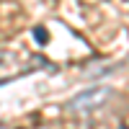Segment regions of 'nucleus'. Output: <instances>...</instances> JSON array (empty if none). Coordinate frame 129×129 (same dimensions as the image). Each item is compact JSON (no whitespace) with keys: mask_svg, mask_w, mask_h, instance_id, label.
Wrapping results in <instances>:
<instances>
[{"mask_svg":"<svg viewBox=\"0 0 129 129\" xmlns=\"http://www.w3.org/2000/svg\"><path fill=\"white\" fill-rule=\"evenodd\" d=\"M111 95H114V90L109 85H95V88H88V90L75 95V98L67 103V111L75 114V116H85V114H90L95 109H101L103 103H109Z\"/></svg>","mask_w":129,"mask_h":129,"instance_id":"nucleus-1","label":"nucleus"},{"mask_svg":"<svg viewBox=\"0 0 129 129\" xmlns=\"http://www.w3.org/2000/svg\"><path fill=\"white\" fill-rule=\"evenodd\" d=\"M31 34H34V41H36V44H41V47L49 44V31H47L44 26H34V31H31Z\"/></svg>","mask_w":129,"mask_h":129,"instance_id":"nucleus-2","label":"nucleus"},{"mask_svg":"<svg viewBox=\"0 0 129 129\" xmlns=\"http://www.w3.org/2000/svg\"><path fill=\"white\" fill-rule=\"evenodd\" d=\"M10 62H13V52H3V49H0V70L8 67Z\"/></svg>","mask_w":129,"mask_h":129,"instance_id":"nucleus-3","label":"nucleus"},{"mask_svg":"<svg viewBox=\"0 0 129 129\" xmlns=\"http://www.w3.org/2000/svg\"><path fill=\"white\" fill-rule=\"evenodd\" d=\"M121 129H129V126H121Z\"/></svg>","mask_w":129,"mask_h":129,"instance_id":"nucleus-4","label":"nucleus"}]
</instances>
